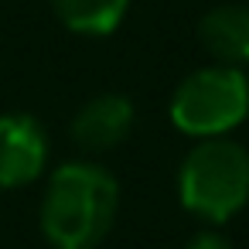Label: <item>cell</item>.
<instances>
[{
  "mask_svg": "<svg viewBox=\"0 0 249 249\" xmlns=\"http://www.w3.org/2000/svg\"><path fill=\"white\" fill-rule=\"evenodd\" d=\"M120 208V184L103 164H62L41 198V232L55 249H96Z\"/></svg>",
  "mask_w": 249,
  "mask_h": 249,
  "instance_id": "obj_1",
  "label": "cell"
},
{
  "mask_svg": "<svg viewBox=\"0 0 249 249\" xmlns=\"http://www.w3.org/2000/svg\"><path fill=\"white\" fill-rule=\"evenodd\" d=\"M178 198L212 225L235 218L249 205V150L232 137L198 140L178 167Z\"/></svg>",
  "mask_w": 249,
  "mask_h": 249,
  "instance_id": "obj_2",
  "label": "cell"
},
{
  "mask_svg": "<svg viewBox=\"0 0 249 249\" xmlns=\"http://www.w3.org/2000/svg\"><path fill=\"white\" fill-rule=\"evenodd\" d=\"M249 116V75L232 65H205L184 75L171 96V123L195 137H229Z\"/></svg>",
  "mask_w": 249,
  "mask_h": 249,
  "instance_id": "obj_3",
  "label": "cell"
},
{
  "mask_svg": "<svg viewBox=\"0 0 249 249\" xmlns=\"http://www.w3.org/2000/svg\"><path fill=\"white\" fill-rule=\"evenodd\" d=\"M48 164V133L28 113L0 116V188L14 191L41 178Z\"/></svg>",
  "mask_w": 249,
  "mask_h": 249,
  "instance_id": "obj_4",
  "label": "cell"
},
{
  "mask_svg": "<svg viewBox=\"0 0 249 249\" xmlns=\"http://www.w3.org/2000/svg\"><path fill=\"white\" fill-rule=\"evenodd\" d=\"M133 123H137L133 103L120 92H103L92 96L86 106H79L72 120V140L89 154H106L133 133Z\"/></svg>",
  "mask_w": 249,
  "mask_h": 249,
  "instance_id": "obj_5",
  "label": "cell"
},
{
  "mask_svg": "<svg viewBox=\"0 0 249 249\" xmlns=\"http://www.w3.org/2000/svg\"><path fill=\"white\" fill-rule=\"evenodd\" d=\"M201 48L232 69H249V4H218L198 21Z\"/></svg>",
  "mask_w": 249,
  "mask_h": 249,
  "instance_id": "obj_6",
  "label": "cell"
},
{
  "mask_svg": "<svg viewBox=\"0 0 249 249\" xmlns=\"http://www.w3.org/2000/svg\"><path fill=\"white\" fill-rule=\"evenodd\" d=\"M52 7L69 31L86 38H103L123 24L130 0H52Z\"/></svg>",
  "mask_w": 249,
  "mask_h": 249,
  "instance_id": "obj_7",
  "label": "cell"
},
{
  "mask_svg": "<svg viewBox=\"0 0 249 249\" xmlns=\"http://www.w3.org/2000/svg\"><path fill=\"white\" fill-rule=\"evenodd\" d=\"M184 249H232V242L225 235H218V232H198V235L188 239Z\"/></svg>",
  "mask_w": 249,
  "mask_h": 249,
  "instance_id": "obj_8",
  "label": "cell"
}]
</instances>
